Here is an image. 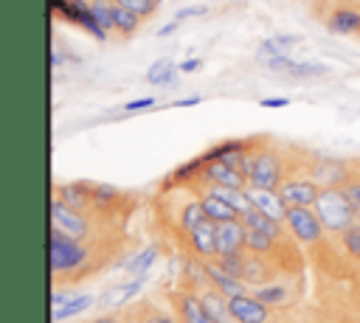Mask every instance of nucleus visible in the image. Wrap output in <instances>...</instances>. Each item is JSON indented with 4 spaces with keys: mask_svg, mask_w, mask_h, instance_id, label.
<instances>
[{
    "mask_svg": "<svg viewBox=\"0 0 360 323\" xmlns=\"http://www.w3.org/2000/svg\"><path fill=\"white\" fill-rule=\"evenodd\" d=\"M315 211H318L323 228L332 230V233L349 230L354 225V219H357V213H354V208L349 202L346 188H338V185H323L321 188L318 202H315Z\"/></svg>",
    "mask_w": 360,
    "mask_h": 323,
    "instance_id": "obj_1",
    "label": "nucleus"
},
{
    "mask_svg": "<svg viewBox=\"0 0 360 323\" xmlns=\"http://www.w3.org/2000/svg\"><path fill=\"white\" fill-rule=\"evenodd\" d=\"M87 258H90V247L82 239H73L51 225V272L53 275L73 272L82 264H87Z\"/></svg>",
    "mask_w": 360,
    "mask_h": 323,
    "instance_id": "obj_2",
    "label": "nucleus"
},
{
    "mask_svg": "<svg viewBox=\"0 0 360 323\" xmlns=\"http://www.w3.org/2000/svg\"><path fill=\"white\" fill-rule=\"evenodd\" d=\"M242 171L248 177V185H253V188L278 191V185H281V160L270 149L248 152L242 160Z\"/></svg>",
    "mask_w": 360,
    "mask_h": 323,
    "instance_id": "obj_3",
    "label": "nucleus"
},
{
    "mask_svg": "<svg viewBox=\"0 0 360 323\" xmlns=\"http://www.w3.org/2000/svg\"><path fill=\"white\" fill-rule=\"evenodd\" d=\"M284 222H287V228L292 230V236H295L298 242H304V244L318 242L321 233L326 230L323 222H321V216H318V211H312V208H307V205H290Z\"/></svg>",
    "mask_w": 360,
    "mask_h": 323,
    "instance_id": "obj_4",
    "label": "nucleus"
},
{
    "mask_svg": "<svg viewBox=\"0 0 360 323\" xmlns=\"http://www.w3.org/2000/svg\"><path fill=\"white\" fill-rule=\"evenodd\" d=\"M51 11L62 14L68 22H79L82 28H87L96 39H107V31L101 28V22L93 14V6L87 0H51Z\"/></svg>",
    "mask_w": 360,
    "mask_h": 323,
    "instance_id": "obj_5",
    "label": "nucleus"
},
{
    "mask_svg": "<svg viewBox=\"0 0 360 323\" xmlns=\"http://www.w3.org/2000/svg\"><path fill=\"white\" fill-rule=\"evenodd\" d=\"M51 225L59 228L62 233L73 236V239H82V242L90 236V222H87V216H84L82 211L70 208L68 202H62L59 197L51 199Z\"/></svg>",
    "mask_w": 360,
    "mask_h": 323,
    "instance_id": "obj_6",
    "label": "nucleus"
},
{
    "mask_svg": "<svg viewBox=\"0 0 360 323\" xmlns=\"http://www.w3.org/2000/svg\"><path fill=\"white\" fill-rule=\"evenodd\" d=\"M231 315L236 323H267L270 320V306L262 303L256 295H236L228 298Z\"/></svg>",
    "mask_w": 360,
    "mask_h": 323,
    "instance_id": "obj_7",
    "label": "nucleus"
},
{
    "mask_svg": "<svg viewBox=\"0 0 360 323\" xmlns=\"http://www.w3.org/2000/svg\"><path fill=\"white\" fill-rule=\"evenodd\" d=\"M278 194L281 199L290 205H315L318 202V194H321V185L315 180H284L278 185Z\"/></svg>",
    "mask_w": 360,
    "mask_h": 323,
    "instance_id": "obj_8",
    "label": "nucleus"
},
{
    "mask_svg": "<svg viewBox=\"0 0 360 323\" xmlns=\"http://www.w3.org/2000/svg\"><path fill=\"white\" fill-rule=\"evenodd\" d=\"M202 177L214 185H225V188H248V177L242 169L225 163V160H208L205 169H202Z\"/></svg>",
    "mask_w": 360,
    "mask_h": 323,
    "instance_id": "obj_9",
    "label": "nucleus"
},
{
    "mask_svg": "<svg viewBox=\"0 0 360 323\" xmlns=\"http://www.w3.org/2000/svg\"><path fill=\"white\" fill-rule=\"evenodd\" d=\"M242 247H245V222L242 219L217 222V256L242 253Z\"/></svg>",
    "mask_w": 360,
    "mask_h": 323,
    "instance_id": "obj_10",
    "label": "nucleus"
},
{
    "mask_svg": "<svg viewBox=\"0 0 360 323\" xmlns=\"http://www.w3.org/2000/svg\"><path fill=\"white\" fill-rule=\"evenodd\" d=\"M205 267V272H208V278H211V284L225 295V298H236V295H248V286H245V281L242 278H236V275H231L219 261H205L202 264Z\"/></svg>",
    "mask_w": 360,
    "mask_h": 323,
    "instance_id": "obj_11",
    "label": "nucleus"
},
{
    "mask_svg": "<svg viewBox=\"0 0 360 323\" xmlns=\"http://www.w3.org/2000/svg\"><path fill=\"white\" fill-rule=\"evenodd\" d=\"M174 303H177V312H180L183 323H219L208 312V306L191 292H174Z\"/></svg>",
    "mask_w": 360,
    "mask_h": 323,
    "instance_id": "obj_12",
    "label": "nucleus"
},
{
    "mask_svg": "<svg viewBox=\"0 0 360 323\" xmlns=\"http://www.w3.org/2000/svg\"><path fill=\"white\" fill-rule=\"evenodd\" d=\"M245 191H248V197H250L253 208L264 211L267 216H273V219H278V222H281V219L287 216V202L281 199V194H278V191H267V188H253V185H248Z\"/></svg>",
    "mask_w": 360,
    "mask_h": 323,
    "instance_id": "obj_13",
    "label": "nucleus"
},
{
    "mask_svg": "<svg viewBox=\"0 0 360 323\" xmlns=\"http://www.w3.org/2000/svg\"><path fill=\"white\" fill-rule=\"evenodd\" d=\"M188 239H191V247L200 253V256H214L217 253V222L214 219H202L191 233H188Z\"/></svg>",
    "mask_w": 360,
    "mask_h": 323,
    "instance_id": "obj_14",
    "label": "nucleus"
},
{
    "mask_svg": "<svg viewBox=\"0 0 360 323\" xmlns=\"http://www.w3.org/2000/svg\"><path fill=\"white\" fill-rule=\"evenodd\" d=\"M53 197H59L62 202H68L70 208H76V211H82V213L93 205L90 185H87V183H68V185H56Z\"/></svg>",
    "mask_w": 360,
    "mask_h": 323,
    "instance_id": "obj_15",
    "label": "nucleus"
},
{
    "mask_svg": "<svg viewBox=\"0 0 360 323\" xmlns=\"http://www.w3.org/2000/svg\"><path fill=\"white\" fill-rule=\"evenodd\" d=\"M202 208H205V213H208V219H214V222H231V219H242V213L228 202V199H222V197H217V194H205L202 199Z\"/></svg>",
    "mask_w": 360,
    "mask_h": 323,
    "instance_id": "obj_16",
    "label": "nucleus"
},
{
    "mask_svg": "<svg viewBox=\"0 0 360 323\" xmlns=\"http://www.w3.org/2000/svg\"><path fill=\"white\" fill-rule=\"evenodd\" d=\"M329 31L332 34H357L360 31V11L354 8H335L329 14Z\"/></svg>",
    "mask_w": 360,
    "mask_h": 323,
    "instance_id": "obj_17",
    "label": "nucleus"
},
{
    "mask_svg": "<svg viewBox=\"0 0 360 323\" xmlns=\"http://www.w3.org/2000/svg\"><path fill=\"white\" fill-rule=\"evenodd\" d=\"M242 222H245L248 228H256V230H262V233L273 236V239H278V236H281V225H278V219L267 216V213H264V211H259V208H248V211L242 213Z\"/></svg>",
    "mask_w": 360,
    "mask_h": 323,
    "instance_id": "obj_18",
    "label": "nucleus"
},
{
    "mask_svg": "<svg viewBox=\"0 0 360 323\" xmlns=\"http://www.w3.org/2000/svg\"><path fill=\"white\" fill-rule=\"evenodd\" d=\"M90 306H93V295H87V292H76L65 306H59V309L51 312V320H53V323H62V320H68V317L82 315V312L90 309Z\"/></svg>",
    "mask_w": 360,
    "mask_h": 323,
    "instance_id": "obj_19",
    "label": "nucleus"
},
{
    "mask_svg": "<svg viewBox=\"0 0 360 323\" xmlns=\"http://www.w3.org/2000/svg\"><path fill=\"white\" fill-rule=\"evenodd\" d=\"M141 20H143L141 14H135V11L124 8L121 3H115V11H112V31H118V34L129 37V34H135V31H138Z\"/></svg>",
    "mask_w": 360,
    "mask_h": 323,
    "instance_id": "obj_20",
    "label": "nucleus"
},
{
    "mask_svg": "<svg viewBox=\"0 0 360 323\" xmlns=\"http://www.w3.org/2000/svg\"><path fill=\"white\" fill-rule=\"evenodd\" d=\"M200 301L208 306V312L219 320V323H233V315H231V306H228V301H225V295L217 289V292H202L200 295Z\"/></svg>",
    "mask_w": 360,
    "mask_h": 323,
    "instance_id": "obj_21",
    "label": "nucleus"
},
{
    "mask_svg": "<svg viewBox=\"0 0 360 323\" xmlns=\"http://www.w3.org/2000/svg\"><path fill=\"white\" fill-rule=\"evenodd\" d=\"M158 261V247L155 244H149V247H143L141 253H135L127 264H124V270L129 272V275H146L149 272V267Z\"/></svg>",
    "mask_w": 360,
    "mask_h": 323,
    "instance_id": "obj_22",
    "label": "nucleus"
},
{
    "mask_svg": "<svg viewBox=\"0 0 360 323\" xmlns=\"http://www.w3.org/2000/svg\"><path fill=\"white\" fill-rule=\"evenodd\" d=\"M174 79H177V67H174L169 59H160V62H155V65L146 70V81H149V84L169 87V84H174Z\"/></svg>",
    "mask_w": 360,
    "mask_h": 323,
    "instance_id": "obj_23",
    "label": "nucleus"
},
{
    "mask_svg": "<svg viewBox=\"0 0 360 323\" xmlns=\"http://www.w3.org/2000/svg\"><path fill=\"white\" fill-rule=\"evenodd\" d=\"M273 236H267V233H262V230H256V228H248L245 225V247L250 250V253H256V256H264V253H270L273 250Z\"/></svg>",
    "mask_w": 360,
    "mask_h": 323,
    "instance_id": "obj_24",
    "label": "nucleus"
},
{
    "mask_svg": "<svg viewBox=\"0 0 360 323\" xmlns=\"http://www.w3.org/2000/svg\"><path fill=\"white\" fill-rule=\"evenodd\" d=\"M202 219H208V213H205L202 202L191 199V202H186V208H183V213H180V228H183L186 233H191Z\"/></svg>",
    "mask_w": 360,
    "mask_h": 323,
    "instance_id": "obj_25",
    "label": "nucleus"
},
{
    "mask_svg": "<svg viewBox=\"0 0 360 323\" xmlns=\"http://www.w3.org/2000/svg\"><path fill=\"white\" fill-rule=\"evenodd\" d=\"M87 185H90V197H93V205H96V208L107 211V208L115 205L118 191H115L112 185H101V183H87Z\"/></svg>",
    "mask_w": 360,
    "mask_h": 323,
    "instance_id": "obj_26",
    "label": "nucleus"
},
{
    "mask_svg": "<svg viewBox=\"0 0 360 323\" xmlns=\"http://www.w3.org/2000/svg\"><path fill=\"white\" fill-rule=\"evenodd\" d=\"M253 295L262 303H267V306H278V303L287 301V286H281V284H262V286L253 289Z\"/></svg>",
    "mask_w": 360,
    "mask_h": 323,
    "instance_id": "obj_27",
    "label": "nucleus"
},
{
    "mask_svg": "<svg viewBox=\"0 0 360 323\" xmlns=\"http://www.w3.org/2000/svg\"><path fill=\"white\" fill-rule=\"evenodd\" d=\"M267 278H270V272L262 258H245V281L248 284L262 286V284H267Z\"/></svg>",
    "mask_w": 360,
    "mask_h": 323,
    "instance_id": "obj_28",
    "label": "nucleus"
},
{
    "mask_svg": "<svg viewBox=\"0 0 360 323\" xmlns=\"http://www.w3.org/2000/svg\"><path fill=\"white\" fill-rule=\"evenodd\" d=\"M141 284H143V275H135V281L121 284V289H115V292H107L104 295V303H127L132 295L141 292Z\"/></svg>",
    "mask_w": 360,
    "mask_h": 323,
    "instance_id": "obj_29",
    "label": "nucleus"
},
{
    "mask_svg": "<svg viewBox=\"0 0 360 323\" xmlns=\"http://www.w3.org/2000/svg\"><path fill=\"white\" fill-rule=\"evenodd\" d=\"M287 73L295 76V79H312V76L329 73V67H326V65H318V62H292Z\"/></svg>",
    "mask_w": 360,
    "mask_h": 323,
    "instance_id": "obj_30",
    "label": "nucleus"
},
{
    "mask_svg": "<svg viewBox=\"0 0 360 323\" xmlns=\"http://www.w3.org/2000/svg\"><path fill=\"white\" fill-rule=\"evenodd\" d=\"M96 20L101 22L104 31H112V11H115V0H90Z\"/></svg>",
    "mask_w": 360,
    "mask_h": 323,
    "instance_id": "obj_31",
    "label": "nucleus"
},
{
    "mask_svg": "<svg viewBox=\"0 0 360 323\" xmlns=\"http://www.w3.org/2000/svg\"><path fill=\"white\" fill-rule=\"evenodd\" d=\"M115 3H121L124 8H129V11L141 14V17H149V14H155L160 0H115Z\"/></svg>",
    "mask_w": 360,
    "mask_h": 323,
    "instance_id": "obj_32",
    "label": "nucleus"
},
{
    "mask_svg": "<svg viewBox=\"0 0 360 323\" xmlns=\"http://www.w3.org/2000/svg\"><path fill=\"white\" fill-rule=\"evenodd\" d=\"M343 247L349 256L360 258V225H352L349 230H343Z\"/></svg>",
    "mask_w": 360,
    "mask_h": 323,
    "instance_id": "obj_33",
    "label": "nucleus"
},
{
    "mask_svg": "<svg viewBox=\"0 0 360 323\" xmlns=\"http://www.w3.org/2000/svg\"><path fill=\"white\" fill-rule=\"evenodd\" d=\"M281 53H284V48H281L276 39H264V42L259 45V51H256L259 62H267V59H273V56H281Z\"/></svg>",
    "mask_w": 360,
    "mask_h": 323,
    "instance_id": "obj_34",
    "label": "nucleus"
},
{
    "mask_svg": "<svg viewBox=\"0 0 360 323\" xmlns=\"http://www.w3.org/2000/svg\"><path fill=\"white\" fill-rule=\"evenodd\" d=\"M343 188H346L349 202H352V208H354V213H357V219H360V180H349Z\"/></svg>",
    "mask_w": 360,
    "mask_h": 323,
    "instance_id": "obj_35",
    "label": "nucleus"
},
{
    "mask_svg": "<svg viewBox=\"0 0 360 323\" xmlns=\"http://www.w3.org/2000/svg\"><path fill=\"white\" fill-rule=\"evenodd\" d=\"M208 8L205 6H186V8H177L174 20H188V17H205Z\"/></svg>",
    "mask_w": 360,
    "mask_h": 323,
    "instance_id": "obj_36",
    "label": "nucleus"
},
{
    "mask_svg": "<svg viewBox=\"0 0 360 323\" xmlns=\"http://www.w3.org/2000/svg\"><path fill=\"white\" fill-rule=\"evenodd\" d=\"M149 107H155V98H152V95L132 98V101H127V104H124V110H127V112H138V110H149Z\"/></svg>",
    "mask_w": 360,
    "mask_h": 323,
    "instance_id": "obj_37",
    "label": "nucleus"
},
{
    "mask_svg": "<svg viewBox=\"0 0 360 323\" xmlns=\"http://www.w3.org/2000/svg\"><path fill=\"white\" fill-rule=\"evenodd\" d=\"M73 295H76V292H70V289H53V295H51V309L65 306V303H68Z\"/></svg>",
    "mask_w": 360,
    "mask_h": 323,
    "instance_id": "obj_38",
    "label": "nucleus"
},
{
    "mask_svg": "<svg viewBox=\"0 0 360 323\" xmlns=\"http://www.w3.org/2000/svg\"><path fill=\"white\" fill-rule=\"evenodd\" d=\"M202 101V95H188V98H177L172 107H194V104H200Z\"/></svg>",
    "mask_w": 360,
    "mask_h": 323,
    "instance_id": "obj_39",
    "label": "nucleus"
},
{
    "mask_svg": "<svg viewBox=\"0 0 360 323\" xmlns=\"http://www.w3.org/2000/svg\"><path fill=\"white\" fill-rule=\"evenodd\" d=\"M146 323H174L169 315H160V312H149L146 315Z\"/></svg>",
    "mask_w": 360,
    "mask_h": 323,
    "instance_id": "obj_40",
    "label": "nucleus"
},
{
    "mask_svg": "<svg viewBox=\"0 0 360 323\" xmlns=\"http://www.w3.org/2000/svg\"><path fill=\"white\" fill-rule=\"evenodd\" d=\"M259 104H262V107H287L290 98H262Z\"/></svg>",
    "mask_w": 360,
    "mask_h": 323,
    "instance_id": "obj_41",
    "label": "nucleus"
},
{
    "mask_svg": "<svg viewBox=\"0 0 360 323\" xmlns=\"http://www.w3.org/2000/svg\"><path fill=\"white\" fill-rule=\"evenodd\" d=\"M200 65H202V59H188V62L180 65V73H191V70H197Z\"/></svg>",
    "mask_w": 360,
    "mask_h": 323,
    "instance_id": "obj_42",
    "label": "nucleus"
},
{
    "mask_svg": "<svg viewBox=\"0 0 360 323\" xmlns=\"http://www.w3.org/2000/svg\"><path fill=\"white\" fill-rule=\"evenodd\" d=\"M273 39H276L281 48H290V45H295V42H298V37H273Z\"/></svg>",
    "mask_w": 360,
    "mask_h": 323,
    "instance_id": "obj_43",
    "label": "nucleus"
},
{
    "mask_svg": "<svg viewBox=\"0 0 360 323\" xmlns=\"http://www.w3.org/2000/svg\"><path fill=\"white\" fill-rule=\"evenodd\" d=\"M177 25H180V20H174V22H169V25H163V28L158 31V37H169V34H172Z\"/></svg>",
    "mask_w": 360,
    "mask_h": 323,
    "instance_id": "obj_44",
    "label": "nucleus"
},
{
    "mask_svg": "<svg viewBox=\"0 0 360 323\" xmlns=\"http://www.w3.org/2000/svg\"><path fill=\"white\" fill-rule=\"evenodd\" d=\"M90 323H115V317H110V315H98V317H93Z\"/></svg>",
    "mask_w": 360,
    "mask_h": 323,
    "instance_id": "obj_45",
    "label": "nucleus"
},
{
    "mask_svg": "<svg viewBox=\"0 0 360 323\" xmlns=\"http://www.w3.org/2000/svg\"><path fill=\"white\" fill-rule=\"evenodd\" d=\"M129 323H135V320H129Z\"/></svg>",
    "mask_w": 360,
    "mask_h": 323,
    "instance_id": "obj_46",
    "label": "nucleus"
}]
</instances>
